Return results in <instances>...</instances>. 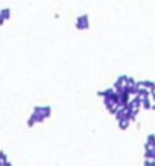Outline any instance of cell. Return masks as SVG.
Returning <instances> with one entry per match:
<instances>
[{"label": "cell", "instance_id": "6da1fadb", "mask_svg": "<svg viewBox=\"0 0 155 166\" xmlns=\"http://www.w3.org/2000/svg\"><path fill=\"white\" fill-rule=\"evenodd\" d=\"M75 28L78 31H88L90 29V17L88 14H81L75 20Z\"/></svg>", "mask_w": 155, "mask_h": 166}, {"label": "cell", "instance_id": "7a4b0ae2", "mask_svg": "<svg viewBox=\"0 0 155 166\" xmlns=\"http://www.w3.org/2000/svg\"><path fill=\"white\" fill-rule=\"evenodd\" d=\"M44 120H46V119H44L41 114H38V113L32 111V114L29 116V119H28L26 125H28V128H34L37 123H41V122H44Z\"/></svg>", "mask_w": 155, "mask_h": 166}, {"label": "cell", "instance_id": "3957f363", "mask_svg": "<svg viewBox=\"0 0 155 166\" xmlns=\"http://www.w3.org/2000/svg\"><path fill=\"white\" fill-rule=\"evenodd\" d=\"M126 84H128V76H126V75H122V76H119V78L116 79V82H114L113 88H114L117 93H120V92L126 87Z\"/></svg>", "mask_w": 155, "mask_h": 166}, {"label": "cell", "instance_id": "277c9868", "mask_svg": "<svg viewBox=\"0 0 155 166\" xmlns=\"http://www.w3.org/2000/svg\"><path fill=\"white\" fill-rule=\"evenodd\" d=\"M34 111L38 113V114H41L44 119L50 117V114H52V108H50L49 105H44V107H34Z\"/></svg>", "mask_w": 155, "mask_h": 166}, {"label": "cell", "instance_id": "5b68a950", "mask_svg": "<svg viewBox=\"0 0 155 166\" xmlns=\"http://www.w3.org/2000/svg\"><path fill=\"white\" fill-rule=\"evenodd\" d=\"M138 85H140L141 88H146V90H149L150 93H152V92H155V82H153V81H150V79L138 81Z\"/></svg>", "mask_w": 155, "mask_h": 166}, {"label": "cell", "instance_id": "8992f818", "mask_svg": "<svg viewBox=\"0 0 155 166\" xmlns=\"http://www.w3.org/2000/svg\"><path fill=\"white\" fill-rule=\"evenodd\" d=\"M0 17H2L5 22L11 20V17H12V11H11V8H3V9H0Z\"/></svg>", "mask_w": 155, "mask_h": 166}, {"label": "cell", "instance_id": "52a82bcc", "mask_svg": "<svg viewBox=\"0 0 155 166\" xmlns=\"http://www.w3.org/2000/svg\"><path fill=\"white\" fill-rule=\"evenodd\" d=\"M144 146H146V148H152V149H155V134H153V133L147 134Z\"/></svg>", "mask_w": 155, "mask_h": 166}, {"label": "cell", "instance_id": "ba28073f", "mask_svg": "<svg viewBox=\"0 0 155 166\" xmlns=\"http://www.w3.org/2000/svg\"><path fill=\"white\" fill-rule=\"evenodd\" d=\"M144 160H153L155 161V149L144 146Z\"/></svg>", "mask_w": 155, "mask_h": 166}, {"label": "cell", "instance_id": "9c48e42d", "mask_svg": "<svg viewBox=\"0 0 155 166\" xmlns=\"http://www.w3.org/2000/svg\"><path fill=\"white\" fill-rule=\"evenodd\" d=\"M129 125H131V120H128V119H125V120H119V122H117V126H119L122 131L128 130V128H129Z\"/></svg>", "mask_w": 155, "mask_h": 166}, {"label": "cell", "instance_id": "30bf717a", "mask_svg": "<svg viewBox=\"0 0 155 166\" xmlns=\"http://www.w3.org/2000/svg\"><path fill=\"white\" fill-rule=\"evenodd\" d=\"M141 108L143 110H152V101H150V98L141 101Z\"/></svg>", "mask_w": 155, "mask_h": 166}, {"label": "cell", "instance_id": "8fae6325", "mask_svg": "<svg viewBox=\"0 0 155 166\" xmlns=\"http://www.w3.org/2000/svg\"><path fill=\"white\" fill-rule=\"evenodd\" d=\"M0 160H2L3 163L5 161H8V155L5 154V151H2V149H0Z\"/></svg>", "mask_w": 155, "mask_h": 166}, {"label": "cell", "instance_id": "7c38bea8", "mask_svg": "<svg viewBox=\"0 0 155 166\" xmlns=\"http://www.w3.org/2000/svg\"><path fill=\"white\" fill-rule=\"evenodd\" d=\"M143 166H155V161L153 160H144Z\"/></svg>", "mask_w": 155, "mask_h": 166}, {"label": "cell", "instance_id": "4fadbf2b", "mask_svg": "<svg viewBox=\"0 0 155 166\" xmlns=\"http://www.w3.org/2000/svg\"><path fill=\"white\" fill-rule=\"evenodd\" d=\"M149 98H150V101H152V104H155V92H152Z\"/></svg>", "mask_w": 155, "mask_h": 166}, {"label": "cell", "instance_id": "5bb4252c", "mask_svg": "<svg viewBox=\"0 0 155 166\" xmlns=\"http://www.w3.org/2000/svg\"><path fill=\"white\" fill-rule=\"evenodd\" d=\"M3 166H12V163L8 160V161H5V163H3Z\"/></svg>", "mask_w": 155, "mask_h": 166}, {"label": "cell", "instance_id": "9a60e30c", "mask_svg": "<svg viewBox=\"0 0 155 166\" xmlns=\"http://www.w3.org/2000/svg\"><path fill=\"white\" fill-rule=\"evenodd\" d=\"M3 25H5V20H3L2 17H0V26H3Z\"/></svg>", "mask_w": 155, "mask_h": 166}, {"label": "cell", "instance_id": "2e32d148", "mask_svg": "<svg viewBox=\"0 0 155 166\" xmlns=\"http://www.w3.org/2000/svg\"><path fill=\"white\" fill-rule=\"evenodd\" d=\"M152 110H153V111H155V104H152Z\"/></svg>", "mask_w": 155, "mask_h": 166}]
</instances>
